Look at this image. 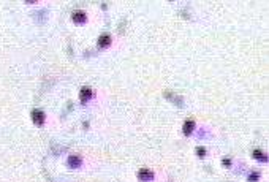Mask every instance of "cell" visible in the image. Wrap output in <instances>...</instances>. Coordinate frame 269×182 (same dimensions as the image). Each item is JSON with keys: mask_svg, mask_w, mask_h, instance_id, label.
I'll return each mask as SVG.
<instances>
[{"mask_svg": "<svg viewBox=\"0 0 269 182\" xmlns=\"http://www.w3.org/2000/svg\"><path fill=\"white\" fill-rule=\"evenodd\" d=\"M32 119H33V122H35V124L41 125V124L44 122V114L41 113V111L35 109V111H32Z\"/></svg>", "mask_w": 269, "mask_h": 182, "instance_id": "cell-1", "label": "cell"}, {"mask_svg": "<svg viewBox=\"0 0 269 182\" xmlns=\"http://www.w3.org/2000/svg\"><path fill=\"white\" fill-rule=\"evenodd\" d=\"M138 177L143 179V180H149V179H152V171H149V170H139V173H138Z\"/></svg>", "mask_w": 269, "mask_h": 182, "instance_id": "cell-2", "label": "cell"}, {"mask_svg": "<svg viewBox=\"0 0 269 182\" xmlns=\"http://www.w3.org/2000/svg\"><path fill=\"white\" fill-rule=\"evenodd\" d=\"M193 128H195V122H193V121H187V122L184 124L182 131L185 133V135H190V133L193 131Z\"/></svg>", "mask_w": 269, "mask_h": 182, "instance_id": "cell-3", "label": "cell"}, {"mask_svg": "<svg viewBox=\"0 0 269 182\" xmlns=\"http://www.w3.org/2000/svg\"><path fill=\"white\" fill-rule=\"evenodd\" d=\"M109 43H111V37H109L108 33H105V35H101V37L98 38V45L100 46H109Z\"/></svg>", "mask_w": 269, "mask_h": 182, "instance_id": "cell-4", "label": "cell"}, {"mask_svg": "<svg viewBox=\"0 0 269 182\" xmlns=\"http://www.w3.org/2000/svg\"><path fill=\"white\" fill-rule=\"evenodd\" d=\"M68 165H70V166H79V165H81V160H79V157H76V155H71V157H70V160H68Z\"/></svg>", "mask_w": 269, "mask_h": 182, "instance_id": "cell-5", "label": "cell"}, {"mask_svg": "<svg viewBox=\"0 0 269 182\" xmlns=\"http://www.w3.org/2000/svg\"><path fill=\"white\" fill-rule=\"evenodd\" d=\"M73 19L76 21V22H84L86 15H84L82 11H78V13H74V15H73Z\"/></svg>", "mask_w": 269, "mask_h": 182, "instance_id": "cell-6", "label": "cell"}, {"mask_svg": "<svg viewBox=\"0 0 269 182\" xmlns=\"http://www.w3.org/2000/svg\"><path fill=\"white\" fill-rule=\"evenodd\" d=\"M87 97H90V90H89V89H82V90H81V100L86 101Z\"/></svg>", "mask_w": 269, "mask_h": 182, "instance_id": "cell-7", "label": "cell"}, {"mask_svg": "<svg viewBox=\"0 0 269 182\" xmlns=\"http://www.w3.org/2000/svg\"><path fill=\"white\" fill-rule=\"evenodd\" d=\"M253 155L257 157L258 160H266V157L263 155V152H261V151H253Z\"/></svg>", "mask_w": 269, "mask_h": 182, "instance_id": "cell-8", "label": "cell"}, {"mask_svg": "<svg viewBox=\"0 0 269 182\" xmlns=\"http://www.w3.org/2000/svg\"><path fill=\"white\" fill-rule=\"evenodd\" d=\"M196 154H198L199 157H204V155H206V151H204L203 147H198V149H196Z\"/></svg>", "mask_w": 269, "mask_h": 182, "instance_id": "cell-9", "label": "cell"}, {"mask_svg": "<svg viewBox=\"0 0 269 182\" xmlns=\"http://www.w3.org/2000/svg\"><path fill=\"white\" fill-rule=\"evenodd\" d=\"M257 179H258V174H257V173H255V174H250V177H249V180H250V182L257 180Z\"/></svg>", "mask_w": 269, "mask_h": 182, "instance_id": "cell-10", "label": "cell"}, {"mask_svg": "<svg viewBox=\"0 0 269 182\" xmlns=\"http://www.w3.org/2000/svg\"><path fill=\"white\" fill-rule=\"evenodd\" d=\"M223 165H225V166H230V165H231V162H230L228 158H225V160H223Z\"/></svg>", "mask_w": 269, "mask_h": 182, "instance_id": "cell-11", "label": "cell"}]
</instances>
